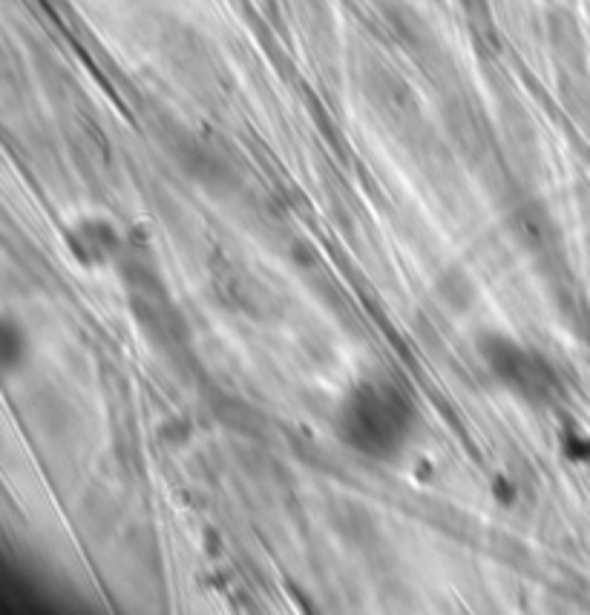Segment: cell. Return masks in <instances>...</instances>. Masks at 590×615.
<instances>
[{"mask_svg":"<svg viewBox=\"0 0 590 615\" xmlns=\"http://www.w3.org/2000/svg\"><path fill=\"white\" fill-rule=\"evenodd\" d=\"M0 345H3V365L12 369L15 360H21L23 349H26V340L23 334H18V328L12 322H3V334H0Z\"/></svg>","mask_w":590,"mask_h":615,"instance_id":"cell-4","label":"cell"},{"mask_svg":"<svg viewBox=\"0 0 590 615\" xmlns=\"http://www.w3.org/2000/svg\"><path fill=\"white\" fill-rule=\"evenodd\" d=\"M67 248L84 267H105L119 253V230L105 219H84L67 233Z\"/></svg>","mask_w":590,"mask_h":615,"instance_id":"cell-3","label":"cell"},{"mask_svg":"<svg viewBox=\"0 0 590 615\" xmlns=\"http://www.w3.org/2000/svg\"><path fill=\"white\" fill-rule=\"evenodd\" d=\"M479 354L490 377L527 403H545L554 397L556 377L545 356L504 334H484Z\"/></svg>","mask_w":590,"mask_h":615,"instance_id":"cell-2","label":"cell"},{"mask_svg":"<svg viewBox=\"0 0 590 615\" xmlns=\"http://www.w3.org/2000/svg\"><path fill=\"white\" fill-rule=\"evenodd\" d=\"M415 406L395 380L372 377L351 388L337 411L340 438L369 458H395L415 429Z\"/></svg>","mask_w":590,"mask_h":615,"instance_id":"cell-1","label":"cell"}]
</instances>
